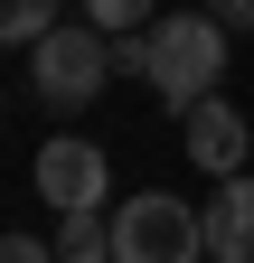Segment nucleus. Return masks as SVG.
Returning <instances> with one entry per match:
<instances>
[{"label":"nucleus","instance_id":"obj_1","mask_svg":"<svg viewBox=\"0 0 254 263\" xmlns=\"http://www.w3.org/2000/svg\"><path fill=\"white\" fill-rule=\"evenodd\" d=\"M216 76H226V19L207 10H160L151 19V85H160V113L179 122L198 94H216Z\"/></svg>","mask_w":254,"mask_h":263},{"label":"nucleus","instance_id":"obj_2","mask_svg":"<svg viewBox=\"0 0 254 263\" xmlns=\"http://www.w3.org/2000/svg\"><path fill=\"white\" fill-rule=\"evenodd\" d=\"M28 85L47 94L57 113H76V104H94V94L113 85V38L94 19H66V28H38V38H28Z\"/></svg>","mask_w":254,"mask_h":263},{"label":"nucleus","instance_id":"obj_3","mask_svg":"<svg viewBox=\"0 0 254 263\" xmlns=\"http://www.w3.org/2000/svg\"><path fill=\"white\" fill-rule=\"evenodd\" d=\"M207 254V216L170 188H132L113 207V263H198Z\"/></svg>","mask_w":254,"mask_h":263},{"label":"nucleus","instance_id":"obj_4","mask_svg":"<svg viewBox=\"0 0 254 263\" xmlns=\"http://www.w3.org/2000/svg\"><path fill=\"white\" fill-rule=\"evenodd\" d=\"M104 188H113V160L94 151V141H76V132L38 141V197H47L57 216H66V207H104Z\"/></svg>","mask_w":254,"mask_h":263},{"label":"nucleus","instance_id":"obj_5","mask_svg":"<svg viewBox=\"0 0 254 263\" xmlns=\"http://www.w3.org/2000/svg\"><path fill=\"white\" fill-rule=\"evenodd\" d=\"M179 132H188V170H207V179H235L245 160H254V141H245V113L226 104V94H198V104L179 113Z\"/></svg>","mask_w":254,"mask_h":263},{"label":"nucleus","instance_id":"obj_6","mask_svg":"<svg viewBox=\"0 0 254 263\" xmlns=\"http://www.w3.org/2000/svg\"><path fill=\"white\" fill-rule=\"evenodd\" d=\"M207 254L216 263H254V179H216V207H207Z\"/></svg>","mask_w":254,"mask_h":263},{"label":"nucleus","instance_id":"obj_7","mask_svg":"<svg viewBox=\"0 0 254 263\" xmlns=\"http://www.w3.org/2000/svg\"><path fill=\"white\" fill-rule=\"evenodd\" d=\"M47 245H57V263H113V216L104 207H66Z\"/></svg>","mask_w":254,"mask_h":263},{"label":"nucleus","instance_id":"obj_8","mask_svg":"<svg viewBox=\"0 0 254 263\" xmlns=\"http://www.w3.org/2000/svg\"><path fill=\"white\" fill-rule=\"evenodd\" d=\"M85 19L104 28V38H122V28H151V19H160V0H85Z\"/></svg>","mask_w":254,"mask_h":263},{"label":"nucleus","instance_id":"obj_9","mask_svg":"<svg viewBox=\"0 0 254 263\" xmlns=\"http://www.w3.org/2000/svg\"><path fill=\"white\" fill-rule=\"evenodd\" d=\"M47 28V0H0V47H28Z\"/></svg>","mask_w":254,"mask_h":263},{"label":"nucleus","instance_id":"obj_10","mask_svg":"<svg viewBox=\"0 0 254 263\" xmlns=\"http://www.w3.org/2000/svg\"><path fill=\"white\" fill-rule=\"evenodd\" d=\"M113 76H141L151 85V28H122L113 38Z\"/></svg>","mask_w":254,"mask_h":263},{"label":"nucleus","instance_id":"obj_11","mask_svg":"<svg viewBox=\"0 0 254 263\" xmlns=\"http://www.w3.org/2000/svg\"><path fill=\"white\" fill-rule=\"evenodd\" d=\"M0 263H57L47 235H0Z\"/></svg>","mask_w":254,"mask_h":263},{"label":"nucleus","instance_id":"obj_12","mask_svg":"<svg viewBox=\"0 0 254 263\" xmlns=\"http://www.w3.org/2000/svg\"><path fill=\"white\" fill-rule=\"evenodd\" d=\"M216 19H226V38H254V0H207Z\"/></svg>","mask_w":254,"mask_h":263}]
</instances>
